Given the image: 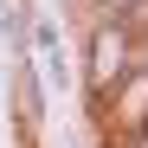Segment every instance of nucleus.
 <instances>
[{
  "mask_svg": "<svg viewBox=\"0 0 148 148\" xmlns=\"http://www.w3.org/2000/svg\"><path fill=\"white\" fill-rule=\"evenodd\" d=\"M135 58H142L135 32L122 26V19L97 13L90 26H84V58H77V71H84V103H103V97L122 84V71H129Z\"/></svg>",
  "mask_w": 148,
  "mask_h": 148,
  "instance_id": "f257e3e1",
  "label": "nucleus"
},
{
  "mask_svg": "<svg viewBox=\"0 0 148 148\" xmlns=\"http://www.w3.org/2000/svg\"><path fill=\"white\" fill-rule=\"evenodd\" d=\"M32 64H39V77L64 90L71 84V58H64V32H58V19L52 13H32Z\"/></svg>",
  "mask_w": 148,
  "mask_h": 148,
  "instance_id": "f03ea898",
  "label": "nucleus"
},
{
  "mask_svg": "<svg viewBox=\"0 0 148 148\" xmlns=\"http://www.w3.org/2000/svg\"><path fill=\"white\" fill-rule=\"evenodd\" d=\"M0 45H7V58L32 52V0H0Z\"/></svg>",
  "mask_w": 148,
  "mask_h": 148,
  "instance_id": "7ed1b4c3",
  "label": "nucleus"
},
{
  "mask_svg": "<svg viewBox=\"0 0 148 148\" xmlns=\"http://www.w3.org/2000/svg\"><path fill=\"white\" fill-rule=\"evenodd\" d=\"M13 148H45V142H39V122H19V116H13Z\"/></svg>",
  "mask_w": 148,
  "mask_h": 148,
  "instance_id": "20e7f679",
  "label": "nucleus"
},
{
  "mask_svg": "<svg viewBox=\"0 0 148 148\" xmlns=\"http://www.w3.org/2000/svg\"><path fill=\"white\" fill-rule=\"evenodd\" d=\"M71 7H77V19H84V26H90V19H97V13H103V7H110V0H71Z\"/></svg>",
  "mask_w": 148,
  "mask_h": 148,
  "instance_id": "39448f33",
  "label": "nucleus"
}]
</instances>
